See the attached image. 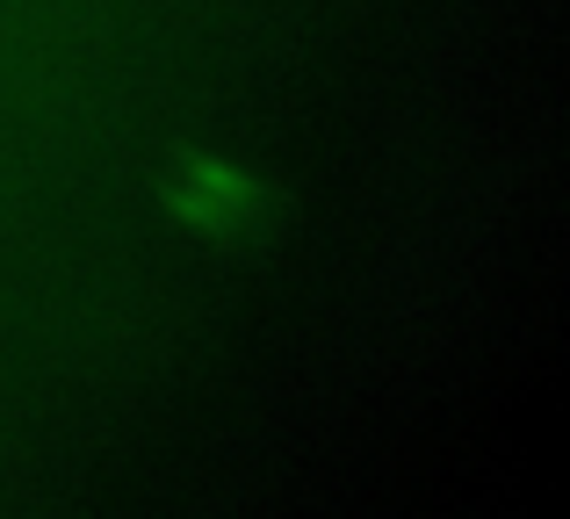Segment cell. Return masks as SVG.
Wrapping results in <instances>:
<instances>
[{
  "instance_id": "obj_1",
  "label": "cell",
  "mask_w": 570,
  "mask_h": 519,
  "mask_svg": "<svg viewBox=\"0 0 570 519\" xmlns=\"http://www.w3.org/2000/svg\"><path fill=\"white\" fill-rule=\"evenodd\" d=\"M159 202H167V217L195 239H253V231L267 224V181L246 167V159H232L224 144H188V152H174L167 181H159Z\"/></svg>"
}]
</instances>
